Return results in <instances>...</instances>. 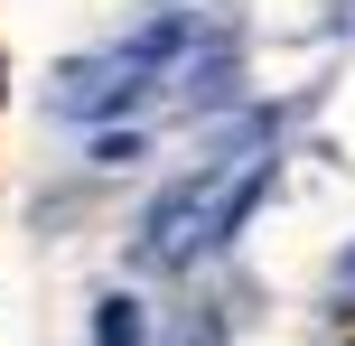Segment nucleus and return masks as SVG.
Masks as SVG:
<instances>
[{
  "label": "nucleus",
  "instance_id": "obj_2",
  "mask_svg": "<svg viewBox=\"0 0 355 346\" xmlns=\"http://www.w3.org/2000/svg\"><path fill=\"white\" fill-rule=\"evenodd\" d=\"M187 47H196V28H187V19H159V28H141L131 47L85 56V66L56 85V103H66V112H112V103H141V94L159 85V75H168Z\"/></svg>",
  "mask_w": 355,
  "mask_h": 346
},
{
  "label": "nucleus",
  "instance_id": "obj_1",
  "mask_svg": "<svg viewBox=\"0 0 355 346\" xmlns=\"http://www.w3.org/2000/svg\"><path fill=\"white\" fill-rule=\"evenodd\" d=\"M271 187V150H243L234 168H196V178H178L159 206L141 216V243H131V262L141 272H178V262H196L206 243H225L234 225H243V206Z\"/></svg>",
  "mask_w": 355,
  "mask_h": 346
},
{
  "label": "nucleus",
  "instance_id": "obj_3",
  "mask_svg": "<svg viewBox=\"0 0 355 346\" xmlns=\"http://www.w3.org/2000/svg\"><path fill=\"white\" fill-rule=\"evenodd\" d=\"M94 346H141V309L131 300H103L94 309Z\"/></svg>",
  "mask_w": 355,
  "mask_h": 346
},
{
  "label": "nucleus",
  "instance_id": "obj_4",
  "mask_svg": "<svg viewBox=\"0 0 355 346\" xmlns=\"http://www.w3.org/2000/svg\"><path fill=\"white\" fill-rule=\"evenodd\" d=\"M94 159H103V168H122V159H141V131H103V141H94Z\"/></svg>",
  "mask_w": 355,
  "mask_h": 346
}]
</instances>
